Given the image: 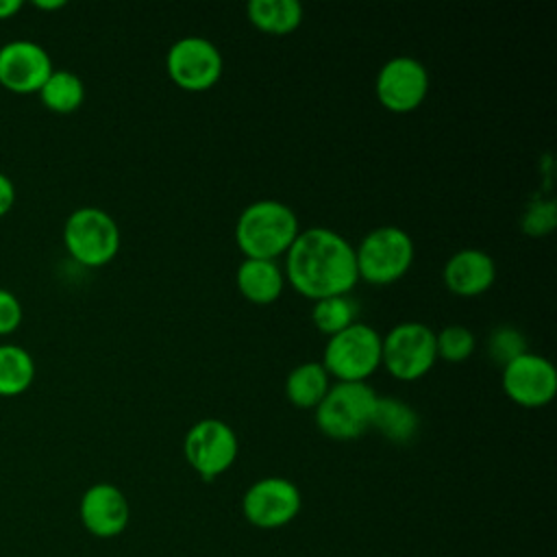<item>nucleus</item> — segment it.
Returning <instances> with one entry per match:
<instances>
[{
  "mask_svg": "<svg viewBox=\"0 0 557 557\" xmlns=\"http://www.w3.org/2000/svg\"><path fill=\"white\" fill-rule=\"evenodd\" d=\"M22 324V305L17 296L0 287V335H11Z\"/></svg>",
  "mask_w": 557,
  "mask_h": 557,
  "instance_id": "26",
  "label": "nucleus"
},
{
  "mask_svg": "<svg viewBox=\"0 0 557 557\" xmlns=\"http://www.w3.org/2000/svg\"><path fill=\"white\" fill-rule=\"evenodd\" d=\"M78 518L94 537H117L131 520V507L124 492L113 483H94L78 503Z\"/></svg>",
  "mask_w": 557,
  "mask_h": 557,
  "instance_id": "14",
  "label": "nucleus"
},
{
  "mask_svg": "<svg viewBox=\"0 0 557 557\" xmlns=\"http://www.w3.org/2000/svg\"><path fill=\"white\" fill-rule=\"evenodd\" d=\"M52 70L48 50L37 41L13 39L0 46V85L7 91L37 94Z\"/></svg>",
  "mask_w": 557,
  "mask_h": 557,
  "instance_id": "13",
  "label": "nucleus"
},
{
  "mask_svg": "<svg viewBox=\"0 0 557 557\" xmlns=\"http://www.w3.org/2000/svg\"><path fill=\"white\" fill-rule=\"evenodd\" d=\"M239 294L255 305H270L278 300L285 287V274L276 261L244 259L235 272Z\"/></svg>",
  "mask_w": 557,
  "mask_h": 557,
  "instance_id": "16",
  "label": "nucleus"
},
{
  "mask_svg": "<svg viewBox=\"0 0 557 557\" xmlns=\"http://www.w3.org/2000/svg\"><path fill=\"white\" fill-rule=\"evenodd\" d=\"M22 9L20 0H0V20H11Z\"/></svg>",
  "mask_w": 557,
  "mask_h": 557,
  "instance_id": "28",
  "label": "nucleus"
},
{
  "mask_svg": "<svg viewBox=\"0 0 557 557\" xmlns=\"http://www.w3.org/2000/svg\"><path fill=\"white\" fill-rule=\"evenodd\" d=\"M285 281L305 298L346 296L359 281L355 248L326 226L300 231L285 252Z\"/></svg>",
  "mask_w": 557,
  "mask_h": 557,
  "instance_id": "1",
  "label": "nucleus"
},
{
  "mask_svg": "<svg viewBox=\"0 0 557 557\" xmlns=\"http://www.w3.org/2000/svg\"><path fill=\"white\" fill-rule=\"evenodd\" d=\"M224 70V61L215 44L205 37L189 35L174 41L165 54V72L172 83L185 91L211 89Z\"/></svg>",
  "mask_w": 557,
  "mask_h": 557,
  "instance_id": "9",
  "label": "nucleus"
},
{
  "mask_svg": "<svg viewBox=\"0 0 557 557\" xmlns=\"http://www.w3.org/2000/svg\"><path fill=\"white\" fill-rule=\"evenodd\" d=\"M448 292L461 298H472L487 292L496 281V263L481 248H463L450 255L442 270Z\"/></svg>",
  "mask_w": 557,
  "mask_h": 557,
  "instance_id": "15",
  "label": "nucleus"
},
{
  "mask_svg": "<svg viewBox=\"0 0 557 557\" xmlns=\"http://www.w3.org/2000/svg\"><path fill=\"white\" fill-rule=\"evenodd\" d=\"M33 4L37 9H41V11H54V9H63L65 7L63 0H35Z\"/></svg>",
  "mask_w": 557,
  "mask_h": 557,
  "instance_id": "29",
  "label": "nucleus"
},
{
  "mask_svg": "<svg viewBox=\"0 0 557 557\" xmlns=\"http://www.w3.org/2000/svg\"><path fill=\"white\" fill-rule=\"evenodd\" d=\"M300 233L298 215L278 200H257L248 205L235 222V244L246 259L276 261L289 250Z\"/></svg>",
  "mask_w": 557,
  "mask_h": 557,
  "instance_id": "2",
  "label": "nucleus"
},
{
  "mask_svg": "<svg viewBox=\"0 0 557 557\" xmlns=\"http://www.w3.org/2000/svg\"><path fill=\"white\" fill-rule=\"evenodd\" d=\"M413 252V242L400 226L372 228L355 248L357 274L372 285L396 283L411 268Z\"/></svg>",
  "mask_w": 557,
  "mask_h": 557,
  "instance_id": "4",
  "label": "nucleus"
},
{
  "mask_svg": "<svg viewBox=\"0 0 557 557\" xmlns=\"http://www.w3.org/2000/svg\"><path fill=\"white\" fill-rule=\"evenodd\" d=\"M420 418L405 400L394 396H376L370 429H376L394 444H407L418 433Z\"/></svg>",
  "mask_w": 557,
  "mask_h": 557,
  "instance_id": "17",
  "label": "nucleus"
},
{
  "mask_svg": "<svg viewBox=\"0 0 557 557\" xmlns=\"http://www.w3.org/2000/svg\"><path fill=\"white\" fill-rule=\"evenodd\" d=\"M487 352L496 363L507 366L509 361L527 352V339L516 326L500 324L487 337Z\"/></svg>",
  "mask_w": 557,
  "mask_h": 557,
  "instance_id": "24",
  "label": "nucleus"
},
{
  "mask_svg": "<svg viewBox=\"0 0 557 557\" xmlns=\"http://www.w3.org/2000/svg\"><path fill=\"white\" fill-rule=\"evenodd\" d=\"M120 226L98 207L74 209L63 224V244L74 261L87 268H102L120 250Z\"/></svg>",
  "mask_w": 557,
  "mask_h": 557,
  "instance_id": "5",
  "label": "nucleus"
},
{
  "mask_svg": "<svg viewBox=\"0 0 557 557\" xmlns=\"http://www.w3.org/2000/svg\"><path fill=\"white\" fill-rule=\"evenodd\" d=\"M35 381V361L17 344H0V396H20Z\"/></svg>",
  "mask_w": 557,
  "mask_h": 557,
  "instance_id": "20",
  "label": "nucleus"
},
{
  "mask_svg": "<svg viewBox=\"0 0 557 557\" xmlns=\"http://www.w3.org/2000/svg\"><path fill=\"white\" fill-rule=\"evenodd\" d=\"M255 28L268 35H289L302 22V4L298 0H252L246 7Z\"/></svg>",
  "mask_w": 557,
  "mask_h": 557,
  "instance_id": "19",
  "label": "nucleus"
},
{
  "mask_svg": "<svg viewBox=\"0 0 557 557\" xmlns=\"http://www.w3.org/2000/svg\"><path fill=\"white\" fill-rule=\"evenodd\" d=\"M302 507L296 483L285 476H265L255 481L242 498L244 518L257 529H281L289 524Z\"/></svg>",
  "mask_w": 557,
  "mask_h": 557,
  "instance_id": "10",
  "label": "nucleus"
},
{
  "mask_svg": "<svg viewBox=\"0 0 557 557\" xmlns=\"http://www.w3.org/2000/svg\"><path fill=\"white\" fill-rule=\"evenodd\" d=\"M37 94L46 109L54 113H72L85 100V85L70 70H52Z\"/></svg>",
  "mask_w": 557,
  "mask_h": 557,
  "instance_id": "21",
  "label": "nucleus"
},
{
  "mask_svg": "<svg viewBox=\"0 0 557 557\" xmlns=\"http://www.w3.org/2000/svg\"><path fill=\"white\" fill-rule=\"evenodd\" d=\"M235 431L218 418L198 420L183 440V455L191 470L205 481H213L224 474L237 457Z\"/></svg>",
  "mask_w": 557,
  "mask_h": 557,
  "instance_id": "8",
  "label": "nucleus"
},
{
  "mask_svg": "<svg viewBox=\"0 0 557 557\" xmlns=\"http://www.w3.org/2000/svg\"><path fill=\"white\" fill-rule=\"evenodd\" d=\"M357 315V305L348 296H331L313 302L311 322L324 335H335L350 326Z\"/></svg>",
  "mask_w": 557,
  "mask_h": 557,
  "instance_id": "22",
  "label": "nucleus"
},
{
  "mask_svg": "<svg viewBox=\"0 0 557 557\" xmlns=\"http://www.w3.org/2000/svg\"><path fill=\"white\" fill-rule=\"evenodd\" d=\"M435 348L437 357L450 363H459L474 352V335L463 324H448L435 333Z\"/></svg>",
  "mask_w": 557,
  "mask_h": 557,
  "instance_id": "23",
  "label": "nucleus"
},
{
  "mask_svg": "<svg viewBox=\"0 0 557 557\" xmlns=\"http://www.w3.org/2000/svg\"><path fill=\"white\" fill-rule=\"evenodd\" d=\"M15 202V185L13 181L0 172V218H4Z\"/></svg>",
  "mask_w": 557,
  "mask_h": 557,
  "instance_id": "27",
  "label": "nucleus"
},
{
  "mask_svg": "<svg viewBox=\"0 0 557 557\" xmlns=\"http://www.w3.org/2000/svg\"><path fill=\"white\" fill-rule=\"evenodd\" d=\"M374 91L392 113L416 111L429 91V72L413 57H394L376 74Z\"/></svg>",
  "mask_w": 557,
  "mask_h": 557,
  "instance_id": "11",
  "label": "nucleus"
},
{
  "mask_svg": "<svg viewBox=\"0 0 557 557\" xmlns=\"http://www.w3.org/2000/svg\"><path fill=\"white\" fill-rule=\"evenodd\" d=\"M329 372L318 361L296 366L285 379V396L298 409H315L326 396L331 383Z\"/></svg>",
  "mask_w": 557,
  "mask_h": 557,
  "instance_id": "18",
  "label": "nucleus"
},
{
  "mask_svg": "<svg viewBox=\"0 0 557 557\" xmlns=\"http://www.w3.org/2000/svg\"><path fill=\"white\" fill-rule=\"evenodd\" d=\"M555 226V202H537L522 218V228L531 235H544Z\"/></svg>",
  "mask_w": 557,
  "mask_h": 557,
  "instance_id": "25",
  "label": "nucleus"
},
{
  "mask_svg": "<svg viewBox=\"0 0 557 557\" xmlns=\"http://www.w3.org/2000/svg\"><path fill=\"white\" fill-rule=\"evenodd\" d=\"M374 403L376 392L366 381H337L315 407V424L331 440H357L370 429Z\"/></svg>",
  "mask_w": 557,
  "mask_h": 557,
  "instance_id": "3",
  "label": "nucleus"
},
{
  "mask_svg": "<svg viewBox=\"0 0 557 557\" xmlns=\"http://www.w3.org/2000/svg\"><path fill=\"white\" fill-rule=\"evenodd\" d=\"M322 366L337 381H366L381 366V335L370 324L352 322L329 337Z\"/></svg>",
  "mask_w": 557,
  "mask_h": 557,
  "instance_id": "6",
  "label": "nucleus"
},
{
  "mask_svg": "<svg viewBox=\"0 0 557 557\" xmlns=\"http://www.w3.org/2000/svg\"><path fill=\"white\" fill-rule=\"evenodd\" d=\"M435 361V331L422 322H400L381 337V366L398 381L422 379Z\"/></svg>",
  "mask_w": 557,
  "mask_h": 557,
  "instance_id": "7",
  "label": "nucleus"
},
{
  "mask_svg": "<svg viewBox=\"0 0 557 557\" xmlns=\"http://www.w3.org/2000/svg\"><path fill=\"white\" fill-rule=\"evenodd\" d=\"M503 389L520 407H544L557 394V370L546 357L527 350L503 366Z\"/></svg>",
  "mask_w": 557,
  "mask_h": 557,
  "instance_id": "12",
  "label": "nucleus"
}]
</instances>
